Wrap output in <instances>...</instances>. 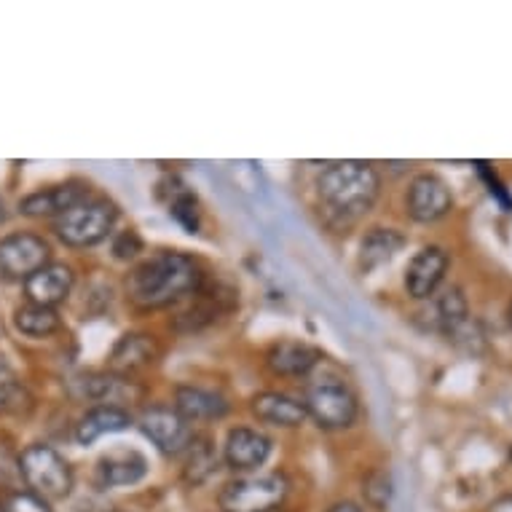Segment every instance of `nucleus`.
Segmentation results:
<instances>
[{
    "label": "nucleus",
    "instance_id": "f257e3e1",
    "mask_svg": "<svg viewBox=\"0 0 512 512\" xmlns=\"http://www.w3.org/2000/svg\"><path fill=\"white\" fill-rule=\"evenodd\" d=\"M204 285L199 263L183 252H159L126 279V295L140 309H164Z\"/></svg>",
    "mask_w": 512,
    "mask_h": 512
},
{
    "label": "nucleus",
    "instance_id": "f03ea898",
    "mask_svg": "<svg viewBox=\"0 0 512 512\" xmlns=\"http://www.w3.org/2000/svg\"><path fill=\"white\" fill-rule=\"evenodd\" d=\"M317 191L330 215L357 220L373 210L381 194V177L365 161H338L319 175Z\"/></svg>",
    "mask_w": 512,
    "mask_h": 512
},
{
    "label": "nucleus",
    "instance_id": "7ed1b4c3",
    "mask_svg": "<svg viewBox=\"0 0 512 512\" xmlns=\"http://www.w3.org/2000/svg\"><path fill=\"white\" fill-rule=\"evenodd\" d=\"M19 472L25 478L30 494L41 496L43 502H57L73 491V470L65 456L51 445L35 443L19 456Z\"/></svg>",
    "mask_w": 512,
    "mask_h": 512
},
{
    "label": "nucleus",
    "instance_id": "20e7f679",
    "mask_svg": "<svg viewBox=\"0 0 512 512\" xmlns=\"http://www.w3.org/2000/svg\"><path fill=\"white\" fill-rule=\"evenodd\" d=\"M118 210L108 199H84L57 218L54 231L68 247H94L105 242L116 226Z\"/></svg>",
    "mask_w": 512,
    "mask_h": 512
},
{
    "label": "nucleus",
    "instance_id": "39448f33",
    "mask_svg": "<svg viewBox=\"0 0 512 512\" xmlns=\"http://www.w3.org/2000/svg\"><path fill=\"white\" fill-rule=\"evenodd\" d=\"M287 480L282 475H255V478L231 480L220 491L223 512H271L285 502Z\"/></svg>",
    "mask_w": 512,
    "mask_h": 512
},
{
    "label": "nucleus",
    "instance_id": "423d86ee",
    "mask_svg": "<svg viewBox=\"0 0 512 512\" xmlns=\"http://www.w3.org/2000/svg\"><path fill=\"white\" fill-rule=\"evenodd\" d=\"M306 413L309 419H314L322 429H346L352 427L357 419V397L344 381H319L314 387H309L306 397H303Z\"/></svg>",
    "mask_w": 512,
    "mask_h": 512
},
{
    "label": "nucleus",
    "instance_id": "0eeeda50",
    "mask_svg": "<svg viewBox=\"0 0 512 512\" xmlns=\"http://www.w3.org/2000/svg\"><path fill=\"white\" fill-rule=\"evenodd\" d=\"M51 247L49 242L30 231H19L0 239V274L6 279L27 282L35 271L49 266Z\"/></svg>",
    "mask_w": 512,
    "mask_h": 512
},
{
    "label": "nucleus",
    "instance_id": "6e6552de",
    "mask_svg": "<svg viewBox=\"0 0 512 512\" xmlns=\"http://www.w3.org/2000/svg\"><path fill=\"white\" fill-rule=\"evenodd\" d=\"M140 429L143 435L159 448L164 456H183L185 448L194 440L191 421H185L175 408L167 405H151L140 413Z\"/></svg>",
    "mask_w": 512,
    "mask_h": 512
},
{
    "label": "nucleus",
    "instance_id": "1a4fd4ad",
    "mask_svg": "<svg viewBox=\"0 0 512 512\" xmlns=\"http://www.w3.org/2000/svg\"><path fill=\"white\" fill-rule=\"evenodd\" d=\"M405 210L416 223H437L454 210V194L443 177L424 172V175L413 177V183L408 185Z\"/></svg>",
    "mask_w": 512,
    "mask_h": 512
},
{
    "label": "nucleus",
    "instance_id": "9d476101",
    "mask_svg": "<svg viewBox=\"0 0 512 512\" xmlns=\"http://www.w3.org/2000/svg\"><path fill=\"white\" fill-rule=\"evenodd\" d=\"M448 266H451V255L437 244H429V247L416 252L413 261L408 263V271H405L408 295L416 301H429L437 293V287L443 285Z\"/></svg>",
    "mask_w": 512,
    "mask_h": 512
},
{
    "label": "nucleus",
    "instance_id": "9b49d317",
    "mask_svg": "<svg viewBox=\"0 0 512 512\" xmlns=\"http://www.w3.org/2000/svg\"><path fill=\"white\" fill-rule=\"evenodd\" d=\"M429 301H432V309H429L432 328L454 341L470 338V328H475V322H472L470 306L459 287H445L443 293H435Z\"/></svg>",
    "mask_w": 512,
    "mask_h": 512
},
{
    "label": "nucleus",
    "instance_id": "f8f14e48",
    "mask_svg": "<svg viewBox=\"0 0 512 512\" xmlns=\"http://www.w3.org/2000/svg\"><path fill=\"white\" fill-rule=\"evenodd\" d=\"M271 454V440L252 427H236L228 432L223 445V459L231 470L252 472L266 464Z\"/></svg>",
    "mask_w": 512,
    "mask_h": 512
},
{
    "label": "nucleus",
    "instance_id": "ddd939ff",
    "mask_svg": "<svg viewBox=\"0 0 512 512\" xmlns=\"http://www.w3.org/2000/svg\"><path fill=\"white\" fill-rule=\"evenodd\" d=\"M73 269L65 263H49L41 271H35L33 277L25 282L27 303L35 306H49L57 309L59 303L68 301L70 290H73Z\"/></svg>",
    "mask_w": 512,
    "mask_h": 512
},
{
    "label": "nucleus",
    "instance_id": "4468645a",
    "mask_svg": "<svg viewBox=\"0 0 512 512\" xmlns=\"http://www.w3.org/2000/svg\"><path fill=\"white\" fill-rule=\"evenodd\" d=\"M89 199V188L81 183L57 185V188H46V191H35L19 202V212L27 218H59L62 212L76 207L78 202Z\"/></svg>",
    "mask_w": 512,
    "mask_h": 512
},
{
    "label": "nucleus",
    "instance_id": "2eb2a0df",
    "mask_svg": "<svg viewBox=\"0 0 512 512\" xmlns=\"http://www.w3.org/2000/svg\"><path fill=\"white\" fill-rule=\"evenodd\" d=\"M252 413L255 419L269 424V427L295 429L309 419L303 400L285 395V392H261L252 397Z\"/></svg>",
    "mask_w": 512,
    "mask_h": 512
},
{
    "label": "nucleus",
    "instance_id": "dca6fc26",
    "mask_svg": "<svg viewBox=\"0 0 512 512\" xmlns=\"http://www.w3.org/2000/svg\"><path fill=\"white\" fill-rule=\"evenodd\" d=\"M175 411L185 421H218L228 413V400L220 392L188 384V387H177Z\"/></svg>",
    "mask_w": 512,
    "mask_h": 512
},
{
    "label": "nucleus",
    "instance_id": "f3484780",
    "mask_svg": "<svg viewBox=\"0 0 512 512\" xmlns=\"http://www.w3.org/2000/svg\"><path fill=\"white\" fill-rule=\"evenodd\" d=\"M322 360L319 349L303 341H277L266 354V365L277 376H306Z\"/></svg>",
    "mask_w": 512,
    "mask_h": 512
},
{
    "label": "nucleus",
    "instance_id": "a211bd4d",
    "mask_svg": "<svg viewBox=\"0 0 512 512\" xmlns=\"http://www.w3.org/2000/svg\"><path fill=\"white\" fill-rule=\"evenodd\" d=\"M132 413L124 411L121 405H97L86 411L76 424V440L81 445H92L102 435H116L132 427Z\"/></svg>",
    "mask_w": 512,
    "mask_h": 512
},
{
    "label": "nucleus",
    "instance_id": "6ab92c4d",
    "mask_svg": "<svg viewBox=\"0 0 512 512\" xmlns=\"http://www.w3.org/2000/svg\"><path fill=\"white\" fill-rule=\"evenodd\" d=\"M159 357V346L153 341V336H145V333H126L116 346H113V354H110V368L113 373H135V370H143L148 365H153Z\"/></svg>",
    "mask_w": 512,
    "mask_h": 512
},
{
    "label": "nucleus",
    "instance_id": "aec40b11",
    "mask_svg": "<svg viewBox=\"0 0 512 512\" xmlns=\"http://www.w3.org/2000/svg\"><path fill=\"white\" fill-rule=\"evenodd\" d=\"M145 472H148V462H145L143 454H137V451H113L97 467V478L105 488H121L140 483L145 478Z\"/></svg>",
    "mask_w": 512,
    "mask_h": 512
},
{
    "label": "nucleus",
    "instance_id": "412c9836",
    "mask_svg": "<svg viewBox=\"0 0 512 512\" xmlns=\"http://www.w3.org/2000/svg\"><path fill=\"white\" fill-rule=\"evenodd\" d=\"M405 247V236L395 228H373L360 247V266L365 271H373L395 258Z\"/></svg>",
    "mask_w": 512,
    "mask_h": 512
},
{
    "label": "nucleus",
    "instance_id": "4be33fe9",
    "mask_svg": "<svg viewBox=\"0 0 512 512\" xmlns=\"http://www.w3.org/2000/svg\"><path fill=\"white\" fill-rule=\"evenodd\" d=\"M14 328H17L22 336L46 338L62 328V317H59L57 309L25 303V306H19L17 314H14Z\"/></svg>",
    "mask_w": 512,
    "mask_h": 512
},
{
    "label": "nucleus",
    "instance_id": "5701e85b",
    "mask_svg": "<svg viewBox=\"0 0 512 512\" xmlns=\"http://www.w3.org/2000/svg\"><path fill=\"white\" fill-rule=\"evenodd\" d=\"M185 480L188 483H204V480L210 478L212 472L218 470V454H215V448L207 437H194L191 445L185 448Z\"/></svg>",
    "mask_w": 512,
    "mask_h": 512
},
{
    "label": "nucleus",
    "instance_id": "b1692460",
    "mask_svg": "<svg viewBox=\"0 0 512 512\" xmlns=\"http://www.w3.org/2000/svg\"><path fill=\"white\" fill-rule=\"evenodd\" d=\"M25 397V387L17 378V373L11 370V365L0 357V413L17 411Z\"/></svg>",
    "mask_w": 512,
    "mask_h": 512
},
{
    "label": "nucleus",
    "instance_id": "393cba45",
    "mask_svg": "<svg viewBox=\"0 0 512 512\" xmlns=\"http://www.w3.org/2000/svg\"><path fill=\"white\" fill-rule=\"evenodd\" d=\"M169 215L180 223V226L188 231V234H196L199 228V210H196V196H191L188 191H180V194L169 202Z\"/></svg>",
    "mask_w": 512,
    "mask_h": 512
},
{
    "label": "nucleus",
    "instance_id": "a878e982",
    "mask_svg": "<svg viewBox=\"0 0 512 512\" xmlns=\"http://www.w3.org/2000/svg\"><path fill=\"white\" fill-rule=\"evenodd\" d=\"M140 252H143V239L137 236V231H121L113 239V255L118 261H132Z\"/></svg>",
    "mask_w": 512,
    "mask_h": 512
},
{
    "label": "nucleus",
    "instance_id": "bb28decb",
    "mask_svg": "<svg viewBox=\"0 0 512 512\" xmlns=\"http://www.w3.org/2000/svg\"><path fill=\"white\" fill-rule=\"evenodd\" d=\"M3 510H6V512H51L49 502H43L41 496L30 494V491H25V494L11 496Z\"/></svg>",
    "mask_w": 512,
    "mask_h": 512
},
{
    "label": "nucleus",
    "instance_id": "cd10ccee",
    "mask_svg": "<svg viewBox=\"0 0 512 512\" xmlns=\"http://www.w3.org/2000/svg\"><path fill=\"white\" fill-rule=\"evenodd\" d=\"M478 172H480V175H483V180H486V183H488V194L494 196L496 202L502 204L504 210L512 212V196L507 194V188H504V185L499 183V177H496L494 172L488 169V164H483V161H478Z\"/></svg>",
    "mask_w": 512,
    "mask_h": 512
},
{
    "label": "nucleus",
    "instance_id": "c85d7f7f",
    "mask_svg": "<svg viewBox=\"0 0 512 512\" xmlns=\"http://www.w3.org/2000/svg\"><path fill=\"white\" fill-rule=\"evenodd\" d=\"M486 512H512V494L507 496H499L496 502L488 504Z\"/></svg>",
    "mask_w": 512,
    "mask_h": 512
},
{
    "label": "nucleus",
    "instance_id": "c756f323",
    "mask_svg": "<svg viewBox=\"0 0 512 512\" xmlns=\"http://www.w3.org/2000/svg\"><path fill=\"white\" fill-rule=\"evenodd\" d=\"M328 512H365V510H362L360 504H354V502H338L333 504Z\"/></svg>",
    "mask_w": 512,
    "mask_h": 512
},
{
    "label": "nucleus",
    "instance_id": "7c9ffc66",
    "mask_svg": "<svg viewBox=\"0 0 512 512\" xmlns=\"http://www.w3.org/2000/svg\"><path fill=\"white\" fill-rule=\"evenodd\" d=\"M507 317H510V325H512V303H510V311H507Z\"/></svg>",
    "mask_w": 512,
    "mask_h": 512
},
{
    "label": "nucleus",
    "instance_id": "2f4dec72",
    "mask_svg": "<svg viewBox=\"0 0 512 512\" xmlns=\"http://www.w3.org/2000/svg\"><path fill=\"white\" fill-rule=\"evenodd\" d=\"M271 512H282V510H271Z\"/></svg>",
    "mask_w": 512,
    "mask_h": 512
},
{
    "label": "nucleus",
    "instance_id": "473e14b6",
    "mask_svg": "<svg viewBox=\"0 0 512 512\" xmlns=\"http://www.w3.org/2000/svg\"><path fill=\"white\" fill-rule=\"evenodd\" d=\"M0 512H6V510H3V507H0Z\"/></svg>",
    "mask_w": 512,
    "mask_h": 512
}]
</instances>
